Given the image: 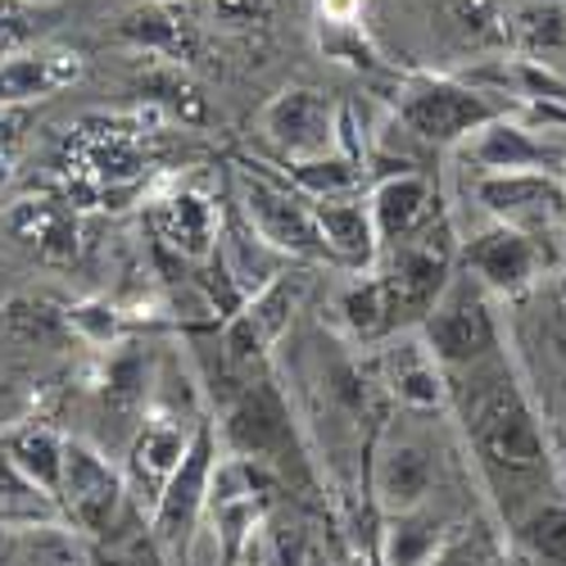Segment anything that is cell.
<instances>
[{
    "mask_svg": "<svg viewBox=\"0 0 566 566\" xmlns=\"http://www.w3.org/2000/svg\"><path fill=\"white\" fill-rule=\"evenodd\" d=\"M367 209L376 222V241H381V250H390L427 227L444 209V200L427 172H386L371 181Z\"/></svg>",
    "mask_w": 566,
    "mask_h": 566,
    "instance_id": "17",
    "label": "cell"
},
{
    "mask_svg": "<svg viewBox=\"0 0 566 566\" xmlns=\"http://www.w3.org/2000/svg\"><path fill=\"white\" fill-rule=\"evenodd\" d=\"M557 177H562V186H566V164H562V172H557Z\"/></svg>",
    "mask_w": 566,
    "mask_h": 566,
    "instance_id": "33",
    "label": "cell"
},
{
    "mask_svg": "<svg viewBox=\"0 0 566 566\" xmlns=\"http://www.w3.org/2000/svg\"><path fill=\"white\" fill-rule=\"evenodd\" d=\"M191 431H196V421H177V417H150V421H140V431L127 449V499L140 503V512H155L168 476L177 471L186 444H191Z\"/></svg>",
    "mask_w": 566,
    "mask_h": 566,
    "instance_id": "15",
    "label": "cell"
},
{
    "mask_svg": "<svg viewBox=\"0 0 566 566\" xmlns=\"http://www.w3.org/2000/svg\"><path fill=\"white\" fill-rule=\"evenodd\" d=\"M313 218L322 231L326 259L349 268V272H371L381 259V241H376V222L367 209V196H340V200H313Z\"/></svg>",
    "mask_w": 566,
    "mask_h": 566,
    "instance_id": "18",
    "label": "cell"
},
{
    "mask_svg": "<svg viewBox=\"0 0 566 566\" xmlns=\"http://www.w3.org/2000/svg\"><path fill=\"white\" fill-rule=\"evenodd\" d=\"M390 101H395V123L431 150L462 146L471 132H481L485 123L516 109L499 91L471 86L462 77H440V73H408Z\"/></svg>",
    "mask_w": 566,
    "mask_h": 566,
    "instance_id": "2",
    "label": "cell"
},
{
    "mask_svg": "<svg viewBox=\"0 0 566 566\" xmlns=\"http://www.w3.org/2000/svg\"><path fill=\"white\" fill-rule=\"evenodd\" d=\"M562 286H566V263H562Z\"/></svg>",
    "mask_w": 566,
    "mask_h": 566,
    "instance_id": "34",
    "label": "cell"
},
{
    "mask_svg": "<svg viewBox=\"0 0 566 566\" xmlns=\"http://www.w3.org/2000/svg\"><path fill=\"white\" fill-rule=\"evenodd\" d=\"M376 367H381V386L390 390L395 403L412 408V412H436L449 403V376L444 367L431 358L427 340L412 326V332H399L381 345L376 354Z\"/></svg>",
    "mask_w": 566,
    "mask_h": 566,
    "instance_id": "13",
    "label": "cell"
},
{
    "mask_svg": "<svg viewBox=\"0 0 566 566\" xmlns=\"http://www.w3.org/2000/svg\"><path fill=\"white\" fill-rule=\"evenodd\" d=\"M453 535L458 531L449 526V516H440L431 503L412 512H390L381 522L376 557H381V566H436Z\"/></svg>",
    "mask_w": 566,
    "mask_h": 566,
    "instance_id": "20",
    "label": "cell"
},
{
    "mask_svg": "<svg viewBox=\"0 0 566 566\" xmlns=\"http://www.w3.org/2000/svg\"><path fill=\"white\" fill-rule=\"evenodd\" d=\"M218 458H222L218 421L200 417L196 431H191V444H186L177 471L168 476V485H164V494H159V503L150 512V535L177 566H186L191 553H196L205 512H209V485H213Z\"/></svg>",
    "mask_w": 566,
    "mask_h": 566,
    "instance_id": "4",
    "label": "cell"
},
{
    "mask_svg": "<svg viewBox=\"0 0 566 566\" xmlns=\"http://www.w3.org/2000/svg\"><path fill=\"white\" fill-rule=\"evenodd\" d=\"M241 209H245L250 231L272 254L300 259V263H332L322 245L317 218H313V200H304L295 186L276 181L259 164H250V172L241 177Z\"/></svg>",
    "mask_w": 566,
    "mask_h": 566,
    "instance_id": "7",
    "label": "cell"
},
{
    "mask_svg": "<svg viewBox=\"0 0 566 566\" xmlns=\"http://www.w3.org/2000/svg\"><path fill=\"white\" fill-rule=\"evenodd\" d=\"M6 227L19 235V241H32L41 245L45 254H55V245H73L69 241V218L51 205V200H19V209H10Z\"/></svg>",
    "mask_w": 566,
    "mask_h": 566,
    "instance_id": "28",
    "label": "cell"
},
{
    "mask_svg": "<svg viewBox=\"0 0 566 566\" xmlns=\"http://www.w3.org/2000/svg\"><path fill=\"white\" fill-rule=\"evenodd\" d=\"M69 526L64 522V507L55 494H45L36 481H28L23 471L0 453V531H55Z\"/></svg>",
    "mask_w": 566,
    "mask_h": 566,
    "instance_id": "23",
    "label": "cell"
},
{
    "mask_svg": "<svg viewBox=\"0 0 566 566\" xmlns=\"http://www.w3.org/2000/svg\"><path fill=\"white\" fill-rule=\"evenodd\" d=\"M69 326L82 336V340H91V345H114L118 336H123V313L114 308V304H105V300H82V304H73L69 313Z\"/></svg>",
    "mask_w": 566,
    "mask_h": 566,
    "instance_id": "31",
    "label": "cell"
},
{
    "mask_svg": "<svg viewBox=\"0 0 566 566\" xmlns=\"http://www.w3.org/2000/svg\"><path fill=\"white\" fill-rule=\"evenodd\" d=\"M367 485H371L376 507H381L386 516L427 507L431 490H436V458H431L427 444H417V440H386V444L371 449Z\"/></svg>",
    "mask_w": 566,
    "mask_h": 566,
    "instance_id": "16",
    "label": "cell"
},
{
    "mask_svg": "<svg viewBox=\"0 0 566 566\" xmlns=\"http://www.w3.org/2000/svg\"><path fill=\"white\" fill-rule=\"evenodd\" d=\"M55 14L60 10L36 6V0H0V60L32 51V41L51 28Z\"/></svg>",
    "mask_w": 566,
    "mask_h": 566,
    "instance_id": "29",
    "label": "cell"
},
{
    "mask_svg": "<svg viewBox=\"0 0 566 566\" xmlns=\"http://www.w3.org/2000/svg\"><path fill=\"white\" fill-rule=\"evenodd\" d=\"M55 499L64 507L69 531L105 539L127 507V485H123V471L101 449H91L86 440H69L64 444V476H60Z\"/></svg>",
    "mask_w": 566,
    "mask_h": 566,
    "instance_id": "9",
    "label": "cell"
},
{
    "mask_svg": "<svg viewBox=\"0 0 566 566\" xmlns=\"http://www.w3.org/2000/svg\"><path fill=\"white\" fill-rule=\"evenodd\" d=\"M286 186L304 200H340V196H363L367 186V159H354L345 150H332L322 159H300L286 164Z\"/></svg>",
    "mask_w": 566,
    "mask_h": 566,
    "instance_id": "25",
    "label": "cell"
},
{
    "mask_svg": "<svg viewBox=\"0 0 566 566\" xmlns=\"http://www.w3.org/2000/svg\"><path fill=\"white\" fill-rule=\"evenodd\" d=\"M449 395L458 403L462 431L471 440L481 471L494 485H526L548 471V440L539 427V412L526 399L522 381L512 376L503 354L453 371Z\"/></svg>",
    "mask_w": 566,
    "mask_h": 566,
    "instance_id": "1",
    "label": "cell"
},
{
    "mask_svg": "<svg viewBox=\"0 0 566 566\" xmlns=\"http://www.w3.org/2000/svg\"><path fill=\"white\" fill-rule=\"evenodd\" d=\"M490 222L566 241V186L557 172H481L471 186Z\"/></svg>",
    "mask_w": 566,
    "mask_h": 566,
    "instance_id": "8",
    "label": "cell"
},
{
    "mask_svg": "<svg viewBox=\"0 0 566 566\" xmlns=\"http://www.w3.org/2000/svg\"><path fill=\"white\" fill-rule=\"evenodd\" d=\"M259 136L286 159H322L340 146V109L313 86H286L259 114Z\"/></svg>",
    "mask_w": 566,
    "mask_h": 566,
    "instance_id": "11",
    "label": "cell"
},
{
    "mask_svg": "<svg viewBox=\"0 0 566 566\" xmlns=\"http://www.w3.org/2000/svg\"><path fill=\"white\" fill-rule=\"evenodd\" d=\"M421 340H427L431 358L444 367V376L467 371L494 354H503V336H499V317L490 308V291L476 276H467L462 268L453 272V281L444 286V295L436 300V308L427 313V322L417 326Z\"/></svg>",
    "mask_w": 566,
    "mask_h": 566,
    "instance_id": "5",
    "label": "cell"
},
{
    "mask_svg": "<svg viewBox=\"0 0 566 566\" xmlns=\"http://www.w3.org/2000/svg\"><path fill=\"white\" fill-rule=\"evenodd\" d=\"M123 36H132L136 45H150V51H177L181 45V28L159 10V6H146L123 19Z\"/></svg>",
    "mask_w": 566,
    "mask_h": 566,
    "instance_id": "32",
    "label": "cell"
},
{
    "mask_svg": "<svg viewBox=\"0 0 566 566\" xmlns=\"http://www.w3.org/2000/svg\"><path fill=\"white\" fill-rule=\"evenodd\" d=\"M82 55L77 51H19L10 60H0V105L14 109V105H32L45 101L55 91L73 86L82 77Z\"/></svg>",
    "mask_w": 566,
    "mask_h": 566,
    "instance_id": "19",
    "label": "cell"
},
{
    "mask_svg": "<svg viewBox=\"0 0 566 566\" xmlns=\"http://www.w3.org/2000/svg\"><path fill=\"white\" fill-rule=\"evenodd\" d=\"M503 41L516 51V60L544 64L562 73L566 60V6L562 0H522L503 14Z\"/></svg>",
    "mask_w": 566,
    "mask_h": 566,
    "instance_id": "21",
    "label": "cell"
},
{
    "mask_svg": "<svg viewBox=\"0 0 566 566\" xmlns=\"http://www.w3.org/2000/svg\"><path fill=\"white\" fill-rule=\"evenodd\" d=\"M562 263H566V241H544V235L516 231L503 222H490L471 241H458V268L503 300H522L526 291L539 286V276L562 272Z\"/></svg>",
    "mask_w": 566,
    "mask_h": 566,
    "instance_id": "6",
    "label": "cell"
},
{
    "mask_svg": "<svg viewBox=\"0 0 566 566\" xmlns=\"http://www.w3.org/2000/svg\"><path fill=\"white\" fill-rule=\"evenodd\" d=\"M300 300H304V276L300 272H276L263 291H254L245 300V308L227 317V332H222V349H227V363L250 371L254 363L268 358V349L291 332V322L300 313Z\"/></svg>",
    "mask_w": 566,
    "mask_h": 566,
    "instance_id": "12",
    "label": "cell"
},
{
    "mask_svg": "<svg viewBox=\"0 0 566 566\" xmlns=\"http://www.w3.org/2000/svg\"><path fill=\"white\" fill-rule=\"evenodd\" d=\"M453 272H458V231H453V218L444 209L417 235H408L403 245L381 250L376 276H381V286H386L399 332H412V326L427 322V313L444 295Z\"/></svg>",
    "mask_w": 566,
    "mask_h": 566,
    "instance_id": "3",
    "label": "cell"
},
{
    "mask_svg": "<svg viewBox=\"0 0 566 566\" xmlns=\"http://www.w3.org/2000/svg\"><path fill=\"white\" fill-rule=\"evenodd\" d=\"M36 6H45V0H36Z\"/></svg>",
    "mask_w": 566,
    "mask_h": 566,
    "instance_id": "35",
    "label": "cell"
},
{
    "mask_svg": "<svg viewBox=\"0 0 566 566\" xmlns=\"http://www.w3.org/2000/svg\"><path fill=\"white\" fill-rule=\"evenodd\" d=\"M462 155L476 164L481 172H562L566 150L548 146L535 127H526L516 114H503L485 123L481 132H471L462 140Z\"/></svg>",
    "mask_w": 566,
    "mask_h": 566,
    "instance_id": "14",
    "label": "cell"
},
{
    "mask_svg": "<svg viewBox=\"0 0 566 566\" xmlns=\"http://www.w3.org/2000/svg\"><path fill=\"white\" fill-rule=\"evenodd\" d=\"M336 313L345 322L349 340H358V345H386L390 336H399L386 286L376 272H363L358 281H349V286L336 295Z\"/></svg>",
    "mask_w": 566,
    "mask_h": 566,
    "instance_id": "24",
    "label": "cell"
},
{
    "mask_svg": "<svg viewBox=\"0 0 566 566\" xmlns=\"http://www.w3.org/2000/svg\"><path fill=\"white\" fill-rule=\"evenodd\" d=\"M64 436L51 427H23L6 440V453L28 481H36L45 494H60V476H64Z\"/></svg>",
    "mask_w": 566,
    "mask_h": 566,
    "instance_id": "27",
    "label": "cell"
},
{
    "mask_svg": "<svg viewBox=\"0 0 566 566\" xmlns=\"http://www.w3.org/2000/svg\"><path fill=\"white\" fill-rule=\"evenodd\" d=\"M512 539L535 566H566V499H535L516 512Z\"/></svg>",
    "mask_w": 566,
    "mask_h": 566,
    "instance_id": "26",
    "label": "cell"
},
{
    "mask_svg": "<svg viewBox=\"0 0 566 566\" xmlns=\"http://www.w3.org/2000/svg\"><path fill=\"white\" fill-rule=\"evenodd\" d=\"M146 96L150 101H159V105H168L172 114H181L186 123H205L209 118V109H205V101H200V91L186 82L181 73H168V69H159V73H150L146 82Z\"/></svg>",
    "mask_w": 566,
    "mask_h": 566,
    "instance_id": "30",
    "label": "cell"
},
{
    "mask_svg": "<svg viewBox=\"0 0 566 566\" xmlns=\"http://www.w3.org/2000/svg\"><path fill=\"white\" fill-rule=\"evenodd\" d=\"M155 227H159V241H168L181 259H196V263H205L213 254L218 231H222L218 209L205 196H196V191H177L155 213Z\"/></svg>",
    "mask_w": 566,
    "mask_h": 566,
    "instance_id": "22",
    "label": "cell"
},
{
    "mask_svg": "<svg viewBox=\"0 0 566 566\" xmlns=\"http://www.w3.org/2000/svg\"><path fill=\"white\" fill-rule=\"evenodd\" d=\"M218 440L235 458H254L263 467L286 462L295 449V421H291V403L281 395V386L276 381H245L241 395L222 408Z\"/></svg>",
    "mask_w": 566,
    "mask_h": 566,
    "instance_id": "10",
    "label": "cell"
}]
</instances>
